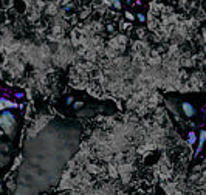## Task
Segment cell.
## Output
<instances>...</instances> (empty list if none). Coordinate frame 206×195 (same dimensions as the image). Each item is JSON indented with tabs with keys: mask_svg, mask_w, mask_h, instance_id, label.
Returning a JSON list of instances; mask_svg holds the SVG:
<instances>
[{
	"mask_svg": "<svg viewBox=\"0 0 206 195\" xmlns=\"http://www.w3.org/2000/svg\"><path fill=\"white\" fill-rule=\"evenodd\" d=\"M0 129L6 135H11V136L14 135L16 129H17V121H16V116L11 112H3L0 115Z\"/></svg>",
	"mask_w": 206,
	"mask_h": 195,
	"instance_id": "6da1fadb",
	"label": "cell"
},
{
	"mask_svg": "<svg viewBox=\"0 0 206 195\" xmlns=\"http://www.w3.org/2000/svg\"><path fill=\"white\" fill-rule=\"evenodd\" d=\"M12 107H16L12 101H10V99H6V98H2V99H0V112H2V110H6V108H12Z\"/></svg>",
	"mask_w": 206,
	"mask_h": 195,
	"instance_id": "7a4b0ae2",
	"label": "cell"
}]
</instances>
